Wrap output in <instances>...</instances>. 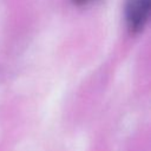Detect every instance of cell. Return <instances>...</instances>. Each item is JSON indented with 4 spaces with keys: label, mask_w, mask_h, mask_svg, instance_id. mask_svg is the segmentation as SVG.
Segmentation results:
<instances>
[{
    "label": "cell",
    "mask_w": 151,
    "mask_h": 151,
    "mask_svg": "<svg viewBox=\"0 0 151 151\" xmlns=\"http://www.w3.org/2000/svg\"><path fill=\"white\" fill-rule=\"evenodd\" d=\"M151 0H126L125 22L130 33L137 34L144 29L150 17Z\"/></svg>",
    "instance_id": "obj_1"
},
{
    "label": "cell",
    "mask_w": 151,
    "mask_h": 151,
    "mask_svg": "<svg viewBox=\"0 0 151 151\" xmlns=\"http://www.w3.org/2000/svg\"><path fill=\"white\" fill-rule=\"evenodd\" d=\"M71 1L76 6H85V5H88V4H91L96 0H71Z\"/></svg>",
    "instance_id": "obj_2"
}]
</instances>
